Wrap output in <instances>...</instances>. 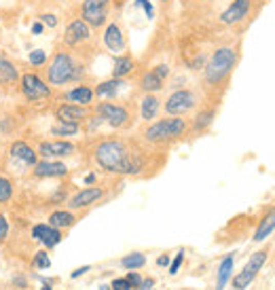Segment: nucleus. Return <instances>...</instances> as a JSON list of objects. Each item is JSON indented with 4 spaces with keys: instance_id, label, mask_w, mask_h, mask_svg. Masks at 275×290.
<instances>
[{
    "instance_id": "obj_25",
    "label": "nucleus",
    "mask_w": 275,
    "mask_h": 290,
    "mask_svg": "<svg viewBox=\"0 0 275 290\" xmlns=\"http://www.w3.org/2000/svg\"><path fill=\"white\" fill-rule=\"evenodd\" d=\"M74 216L70 214V212H53L49 216V225L51 227H55V229H66V227H72L74 225Z\"/></svg>"
},
{
    "instance_id": "obj_21",
    "label": "nucleus",
    "mask_w": 275,
    "mask_h": 290,
    "mask_svg": "<svg viewBox=\"0 0 275 290\" xmlns=\"http://www.w3.org/2000/svg\"><path fill=\"white\" fill-rule=\"evenodd\" d=\"M231 271H233V254L222 259L220 267H218V282H216V290H222L227 286L229 278H231Z\"/></svg>"
},
{
    "instance_id": "obj_31",
    "label": "nucleus",
    "mask_w": 275,
    "mask_h": 290,
    "mask_svg": "<svg viewBox=\"0 0 275 290\" xmlns=\"http://www.w3.org/2000/svg\"><path fill=\"white\" fill-rule=\"evenodd\" d=\"M212 119H214V110H205L197 117V121H195V129H203V127H208L212 123Z\"/></svg>"
},
{
    "instance_id": "obj_15",
    "label": "nucleus",
    "mask_w": 275,
    "mask_h": 290,
    "mask_svg": "<svg viewBox=\"0 0 275 290\" xmlns=\"http://www.w3.org/2000/svg\"><path fill=\"white\" fill-rule=\"evenodd\" d=\"M104 45L112 51V53H121L125 49V38H123V32L116 24H108L104 30Z\"/></svg>"
},
{
    "instance_id": "obj_36",
    "label": "nucleus",
    "mask_w": 275,
    "mask_h": 290,
    "mask_svg": "<svg viewBox=\"0 0 275 290\" xmlns=\"http://www.w3.org/2000/svg\"><path fill=\"white\" fill-rule=\"evenodd\" d=\"M112 290H133V286L127 282V278H119L112 282Z\"/></svg>"
},
{
    "instance_id": "obj_38",
    "label": "nucleus",
    "mask_w": 275,
    "mask_h": 290,
    "mask_svg": "<svg viewBox=\"0 0 275 290\" xmlns=\"http://www.w3.org/2000/svg\"><path fill=\"white\" fill-rule=\"evenodd\" d=\"M152 72H154V74H157V76H159V79L163 81V79H165V76L169 74V66H167V64H159V66H157V68H154V70H152Z\"/></svg>"
},
{
    "instance_id": "obj_6",
    "label": "nucleus",
    "mask_w": 275,
    "mask_h": 290,
    "mask_svg": "<svg viewBox=\"0 0 275 290\" xmlns=\"http://www.w3.org/2000/svg\"><path fill=\"white\" fill-rule=\"evenodd\" d=\"M110 0H85L83 3V22L87 26L100 28L106 22V11H108Z\"/></svg>"
},
{
    "instance_id": "obj_37",
    "label": "nucleus",
    "mask_w": 275,
    "mask_h": 290,
    "mask_svg": "<svg viewBox=\"0 0 275 290\" xmlns=\"http://www.w3.org/2000/svg\"><path fill=\"white\" fill-rule=\"evenodd\" d=\"M41 22H43L45 26H49V28H55V26H57V17H55L53 13H45V15L41 17Z\"/></svg>"
},
{
    "instance_id": "obj_40",
    "label": "nucleus",
    "mask_w": 275,
    "mask_h": 290,
    "mask_svg": "<svg viewBox=\"0 0 275 290\" xmlns=\"http://www.w3.org/2000/svg\"><path fill=\"white\" fill-rule=\"evenodd\" d=\"M127 282H129V284L133 286V288H138V286H140V284H142V278H140V276H138V274H135V271H131V274L127 276Z\"/></svg>"
},
{
    "instance_id": "obj_41",
    "label": "nucleus",
    "mask_w": 275,
    "mask_h": 290,
    "mask_svg": "<svg viewBox=\"0 0 275 290\" xmlns=\"http://www.w3.org/2000/svg\"><path fill=\"white\" fill-rule=\"evenodd\" d=\"M89 269H91L89 265H85V267H78L76 271H72V276H70V278H72V280H76V278H81L83 274H87V271H89Z\"/></svg>"
},
{
    "instance_id": "obj_17",
    "label": "nucleus",
    "mask_w": 275,
    "mask_h": 290,
    "mask_svg": "<svg viewBox=\"0 0 275 290\" xmlns=\"http://www.w3.org/2000/svg\"><path fill=\"white\" fill-rule=\"evenodd\" d=\"M55 117L57 121H70V123H78L81 119L87 117V110L78 104H62L57 110H55Z\"/></svg>"
},
{
    "instance_id": "obj_32",
    "label": "nucleus",
    "mask_w": 275,
    "mask_h": 290,
    "mask_svg": "<svg viewBox=\"0 0 275 290\" xmlns=\"http://www.w3.org/2000/svg\"><path fill=\"white\" fill-rule=\"evenodd\" d=\"M47 62V53L43 49H34L32 53H30V64H34V66H41V64H45Z\"/></svg>"
},
{
    "instance_id": "obj_26",
    "label": "nucleus",
    "mask_w": 275,
    "mask_h": 290,
    "mask_svg": "<svg viewBox=\"0 0 275 290\" xmlns=\"http://www.w3.org/2000/svg\"><path fill=\"white\" fill-rule=\"evenodd\" d=\"M273 231H275V214L267 216L263 223H261V227L256 229V233H254V242H263V240H267V237H269Z\"/></svg>"
},
{
    "instance_id": "obj_33",
    "label": "nucleus",
    "mask_w": 275,
    "mask_h": 290,
    "mask_svg": "<svg viewBox=\"0 0 275 290\" xmlns=\"http://www.w3.org/2000/svg\"><path fill=\"white\" fill-rule=\"evenodd\" d=\"M34 265H36L38 269H47V267L51 265V261H49V254H47V252H38L36 257H34Z\"/></svg>"
},
{
    "instance_id": "obj_19",
    "label": "nucleus",
    "mask_w": 275,
    "mask_h": 290,
    "mask_svg": "<svg viewBox=\"0 0 275 290\" xmlns=\"http://www.w3.org/2000/svg\"><path fill=\"white\" fill-rule=\"evenodd\" d=\"M66 98L70 102H74V104H78V106H87L93 100V91L87 87V85H78V87H74L72 91H68Z\"/></svg>"
},
{
    "instance_id": "obj_2",
    "label": "nucleus",
    "mask_w": 275,
    "mask_h": 290,
    "mask_svg": "<svg viewBox=\"0 0 275 290\" xmlns=\"http://www.w3.org/2000/svg\"><path fill=\"white\" fill-rule=\"evenodd\" d=\"M237 62V53L231 47H220L214 51V55L210 57L208 66H205V81L216 85L225 76H229V72L233 70V66Z\"/></svg>"
},
{
    "instance_id": "obj_11",
    "label": "nucleus",
    "mask_w": 275,
    "mask_h": 290,
    "mask_svg": "<svg viewBox=\"0 0 275 290\" xmlns=\"http://www.w3.org/2000/svg\"><path fill=\"white\" fill-rule=\"evenodd\" d=\"M248 11H250V0H233V3L222 11L220 22L227 24V26L237 24V22H242L244 17L248 15Z\"/></svg>"
},
{
    "instance_id": "obj_4",
    "label": "nucleus",
    "mask_w": 275,
    "mask_h": 290,
    "mask_svg": "<svg viewBox=\"0 0 275 290\" xmlns=\"http://www.w3.org/2000/svg\"><path fill=\"white\" fill-rule=\"evenodd\" d=\"M186 129V123H184V119H163V121H157V123H152L144 136H146V140L150 142H161V140H169V138H178V136H182Z\"/></svg>"
},
{
    "instance_id": "obj_34",
    "label": "nucleus",
    "mask_w": 275,
    "mask_h": 290,
    "mask_svg": "<svg viewBox=\"0 0 275 290\" xmlns=\"http://www.w3.org/2000/svg\"><path fill=\"white\" fill-rule=\"evenodd\" d=\"M182 261H184V250H180L178 254H176V259H174V263L169 265V274L171 276H176L178 274V269H180V265H182Z\"/></svg>"
},
{
    "instance_id": "obj_46",
    "label": "nucleus",
    "mask_w": 275,
    "mask_h": 290,
    "mask_svg": "<svg viewBox=\"0 0 275 290\" xmlns=\"http://www.w3.org/2000/svg\"><path fill=\"white\" fill-rule=\"evenodd\" d=\"M163 3H165V0H163Z\"/></svg>"
},
{
    "instance_id": "obj_28",
    "label": "nucleus",
    "mask_w": 275,
    "mask_h": 290,
    "mask_svg": "<svg viewBox=\"0 0 275 290\" xmlns=\"http://www.w3.org/2000/svg\"><path fill=\"white\" fill-rule=\"evenodd\" d=\"M53 136H76L78 133V123H70V121H57L51 127Z\"/></svg>"
},
{
    "instance_id": "obj_20",
    "label": "nucleus",
    "mask_w": 275,
    "mask_h": 290,
    "mask_svg": "<svg viewBox=\"0 0 275 290\" xmlns=\"http://www.w3.org/2000/svg\"><path fill=\"white\" fill-rule=\"evenodd\" d=\"M123 81L121 79H110V81H104V83H100L97 87H95V95H100V98H114L116 93H119V89L123 87Z\"/></svg>"
},
{
    "instance_id": "obj_35",
    "label": "nucleus",
    "mask_w": 275,
    "mask_h": 290,
    "mask_svg": "<svg viewBox=\"0 0 275 290\" xmlns=\"http://www.w3.org/2000/svg\"><path fill=\"white\" fill-rule=\"evenodd\" d=\"M135 5L144 9V13H146L148 20H152V17H154V7L150 5V0H135Z\"/></svg>"
},
{
    "instance_id": "obj_18",
    "label": "nucleus",
    "mask_w": 275,
    "mask_h": 290,
    "mask_svg": "<svg viewBox=\"0 0 275 290\" xmlns=\"http://www.w3.org/2000/svg\"><path fill=\"white\" fill-rule=\"evenodd\" d=\"M11 155L15 159H19L22 163H26V165H36V155H38V152H34L26 142H15L11 146Z\"/></svg>"
},
{
    "instance_id": "obj_22",
    "label": "nucleus",
    "mask_w": 275,
    "mask_h": 290,
    "mask_svg": "<svg viewBox=\"0 0 275 290\" xmlns=\"http://www.w3.org/2000/svg\"><path fill=\"white\" fill-rule=\"evenodd\" d=\"M133 70V60L127 55H119L114 60V68H112V76L114 79H123Z\"/></svg>"
},
{
    "instance_id": "obj_5",
    "label": "nucleus",
    "mask_w": 275,
    "mask_h": 290,
    "mask_svg": "<svg viewBox=\"0 0 275 290\" xmlns=\"http://www.w3.org/2000/svg\"><path fill=\"white\" fill-rule=\"evenodd\" d=\"M265 261H267V252L265 250H261V252H256V254H252V259H250V263L239 271V274L233 278V288H237V290H244V288H248L250 286V282L256 278V274L261 271V267L265 265Z\"/></svg>"
},
{
    "instance_id": "obj_29",
    "label": "nucleus",
    "mask_w": 275,
    "mask_h": 290,
    "mask_svg": "<svg viewBox=\"0 0 275 290\" xmlns=\"http://www.w3.org/2000/svg\"><path fill=\"white\" fill-rule=\"evenodd\" d=\"M144 263H146V257H144V254H140V252L127 254V257L121 261V265H123L125 269H129V271H135V269L144 267Z\"/></svg>"
},
{
    "instance_id": "obj_13",
    "label": "nucleus",
    "mask_w": 275,
    "mask_h": 290,
    "mask_svg": "<svg viewBox=\"0 0 275 290\" xmlns=\"http://www.w3.org/2000/svg\"><path fill=\"white\" fill-rule=\"evenodd\" d=\"M74 152V146L66 140H57V142H43L38 146V155L43 157H68Z\"/></svg>"
},
{
    "instance_id": "obj_30",
    "label": "nucleus",
    "mask_w": 275,
    "mask_h": 290,
    "mask_svg": "<svg viewBox=\"0 0 275 290\" xmlns=\"http://www.w3.org/2000/svg\"><path fill=\"white\" fill-rule=\"evenodd\" d=\"M11 195H13V184H11L7 178H0V203L9 201Z\"/></svg>"
},
{
    "instance_id": "obj_3",
    "label": "nucleus",
    "mask_w": 275,
    "mask_h": 290,
    "mask_svg": "<svg viewBox=\"0 0 275 290\" xmlns=\"http://www.w3.org/2000/svg\"><path fill=\"white\" fill-rule=\"evenodd\" d=\"M81 72H83L81 66H76L70 55L57 53L47 68V79H49L51 85H66L70 81H76L81 76Z\"/></svg>"
},
{
    "instance_id": "obj_24",
    "label": "nucleus",
    "mask_w": 275,
    "mask_h": 290,
    "mask_svg": "<svg viewBox=\"0 0 275 290\" xmlns=\"http://www.w3.org/2000/svg\"><path fill=\"white\" fill-rule=\"evenodd\" d=\"M157 110H159V100L154 95H144L142 104H140V112H142L144 121H150V119L157 117Z\"/></svg>"
},
{
    "instance_id": "obj_1",
    "label": "nucleus",
    "mask_w": 275,
    "mask_h": 290,
    "mask_svg": "<svg viewBox=\"0 0 275 290\" xmlns=\"http://www.w3.org/2000/svg\"><path fill=\"white\" fill-rule=\"evenodd\" d=\"M95 161L112 174H135L140 169V157L119 140H106L95 148Z\"/></svg>"
},
{
    "instance_id": "obj_44",
    "label": "nucleus",
    "mask_w": 275,
    "mask_h": 290,
    "mask_svg": "<svg viewBox=\"0 0 275 290\" xmlns=\"http://www.w3.org/2000/svg\"><path fill=\"white\" fill-rule=\"evenodd\" d=\"M95 182V174H87L85 176V184H93Z\"/></svg>"
},
{
    "instance_id": "obj_14",
    "label": "nucleus",
    "mask_w": 275,
    "mask_h": 290,
    "mask_svg": "<svg viewBox=\"0 0 275 290\" xmlns=\"http://www.w3.org/2000/svg\"><path fill=\"white\" fill-rule=\"evenodd\" d=\"M102 195V189H95V186H91V189H83V191H78L70 201H68V206H70L72 210H81V208H87V206H91V203H95Z\"/></svg>"
},
{
    "instance_id": "obj_12",
    "label": "nucleus",
    "mask_w": 275,
    "mask_h": 290,
    "mask_svg": "<svg viewBox=\"0 0 275 290\" xmlns=\"http://www.w3.org/2000/svg\"><path fill=\"white\" fill-rule=\"evenodd\" d=\"M32 237H34V240H38V242H43L47 248H53V246H57L62 242L60 229L51 227V225H36L32 229Z\"/></svg>"
},
{
    "instance_id": "obj_9",
    "label": "nucleus",
    "mask_w": 275,
    "mask_h": 290,
    "mask_svg": "<svg viewBox=\"0 0 275 290\" xmlns=\"http://www.w3.org/2000/svg\"><path fill=\"white\" fill-rule=\"evenodd\" d=\"M22 93L28 100H41V98H49L51 89L36 74H24L22 76Z\"/></svg>"
},
{
    "instance_id": "obj_27",
    "label": "nucleus",
    "mask_w": 275,
    "mask_h": 290,
    "mask_svg": "<svg viewBox=\"0 0 275 290\" xmlns=\"http://www.w3.org/2000/svg\"><path fill=\"white\" fill-rule=\"evenodd\" d=\"M140 87L144 89V91H148V93H152V91H159L161 87H163V81L154 74L152 70L150 72H146L144 76H142V81H140Z\"/></svg>"
},
{
    "instance_id": "obj_42",
    "label": "nucleus",
    "mask_w": 275,
    "mask_h": 290,
    "mask_svg": "<svg viewBox=\"0 0 275 290\" xmlns=\"http://www.w3.org/2000/svg\"><path fill=\"white\" fill-rule=\"evenodd\" d=\"M157 265H159V267H165V265H169V259L165 257V254H161V257L157 259Z\"/></svg>"
},
{
    "instance_id": "obj_23",
    "label": "nucleus",
    "mask_w": 275,
    "mask_h": 290,
    "mask_svg": "<svg viewBox=\"0 0 275 290\" xmlns=\"http://www.w3.org/2000/svg\"><path fill=\"white\" fill-rule=\"evenodd\" d=\"M15 81H17V68L7 57H0V85H11Z\"/></svg>"
},
{
    "instance_id": "obj_43",
    "label": "nucleus",
    "mask_w": 275,
    "mask_h": 290,
    "mask_svg": "<svg viewBox=\"0 0 275 290\" xmlns=\"http://www.w3.org/2000/svg\"><path fill=\"white\" fill-rule=\"evenodd\" d=\"M43 32V22H36L32 26V34H41Z\"/></svg>"
},
{
    "instance_id": "obj_8",
    "label": "nucleus",
    "mask_w": 275,
    "mask_h": 290,
    "mask_svg": "<svg viewBox=\"0 0 275 290\" xmlns=\"http://www.w3.org/2000/svg\"><path fill=\"white\" fill-rule=\"evenodd\" d=\"M97 114H100V119H104V121L112 127H123V125L129 123V112L123 106L110 104V102H102V104L97 106Z\"/></svg>"
},
{
    "instance_id": "obj_39",
    "label": "nucleus",
    "mask_w": 275,
    "mask_h": 290,
    "mask_svg": "<svg viewBox=\"0 0 275 290\" xmlns=\"http://www.w3.org/2000/svg\"><path fill=\"white\" fill-rule=\"evenodd\" d=\"M7 233H9V220L5 216H0V242L7 237Z\"/></svg>"
},
{
    "instance_id": "obj_7",
    "label": "nucleus",
    "mask_w": 275,
    "mask_h": 290,
    "mask_svg": "<svg viewBox=\"0 0 275 290\" xmlns=\"http://www.w3.org/2000/svg\"><path fill=\"white\" fill-rule=\"evenodd\" d=\"M193 106H195V93L188 91V89H178V91H174V93L167 98V102H165V112L178 117V114L188 112Z\"/></svg>"
},
{
    "instance_id": "obj_45",
    "label": "nucleus",
    "mask_w": 275,
    "mask_h": 290,
    "mask_svg": "<svg viewBox=\"0 0 275 290\" xmlns=\"http://www.w3.org/2000/svg\"><path fill=\"white\" fill-rule=\"evenodd\" d=\"M41 290H51V286H47V284H45V286H43Z\"/></svg>"
},
{
    "instance_id": "obj_10",
    "label": "nucleus",
    "mask_w": 275,
    "mask_h": 290,
    "mask_svg": "<svg viewBox=\"0 0 275 290\" xmlns=\"http://www.w3.org/2000/svg\"><path fill=\"white\" fill-rule=\"evenodd\" d=\"M89 26L85 24L83 20H74V22H70L68 24V28H66V32H64V43L68 45V47H76V45H81L83 41H87L89 38Z\"/></svg>"
},
{
    "instance_id": "obj_16",
    "label": "nucleus",
    "mask_w": 275,
    "mask_h": 290,
    "mask_svg": "<svg viewBox=\"0 0 275 290\" xmlns=\"http://www.w3.org/2000/svg\"><path fill=\"white\" fill-rule=\"evenodd\" d=\"M34 174L38 178H55V176H66L68 167L60 161H41L34 165Z\"/></svg>"
}]
</instances>
